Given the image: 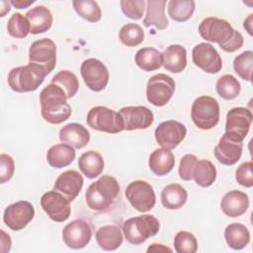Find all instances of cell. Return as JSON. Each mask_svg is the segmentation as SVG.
I'll use <instances>...</instances> for the list:
<instances>
[{"mask_svg":"<svg viewBox=\"0 0 253 253\" xmlns=\"http://www.w3.org/2000/svg\"><path fill=\"white\" fill-rule=\"evenodd\" d=\"M64 91L57 85L50 83L40 94L41 114L43 120L52 125H59L71 116L72 110L67 103Z\"/></svg>","mask_w":253,"mask_h":253,"instance_id":"cell-1","label":"cell"},{"mask_svg":"<svg viewBox=\"0 0 253 253\" xmlns=\"http://www.w3.org/2000/svg\"><path fill=\"white\" fill-rule=\"evenodd\" d=\"M119 193L118 180L113 176L104 175L93 182L86 190V204L93 211H105L114 203Z\"/></svg>","mask_w":253,"mask_h":253,"instance_id":"cell-2","label":"cell"},{"mask_svg":"<svg viewBox=\"0 0 253 253\" xmlns=\"http://www.w3.org/2000/svg\"><path fill=\"white\" fill-rule=\"evenodd\" d=\"M47 74L42 68L33 63L14 67L8 74L10 88L18 93L36 91L43 82Z\"/></svg>","mask_w":253,"mask_h":253,"instance_id":"cell-3","label":"cell"},{"mask_svg":"<svg viewBox=\"0 0 253 253\" xmlns=\"http://www.w3.org/2000/svg\"><path fill=\"white\" fill-rule=\"evenodd\" d=\"M159 221L151 214H142L126 219L123 223L126 239L133 245H139L159 231Z\"/></svg>","mask_w":253,"mask_h":253,"instance_id":"cell-4","label":"cell"},{"mask_svg":"<svg viewBox=\"0 0 253 253\" xmlns=\"http://www.w3.org/2000/svg\"><path fill=\"white\" fill-rule=\"evenodd\" d=\"M191 118L195 126L201 129L213 128L219 122V104L211 96L198 97L191 109Z\"/></svg>","mask_w":253,"mask_h":253,"instance_id":"cell-5","label":"cell"},{"mask_svg":"<svg viewBox=\"0 0 253 253\" xmlns=\"http://www.w3.org/2000/svg\"><path fill=\"white\" fill-rule=\"evenodd\" d=\"M88 126L98 131L118 133L125 130L124 120L119 112L105 106H96L87 114Z\"/></svg>","mask_w":253,"mask_h":253,"instance_id":"cell-6","label":"cell"},{"mask_svg":"<svg viewBox=\"0 0 253 253\" xmlns=\"http://www.w3.org/2000/svg\"><path fill=\"white\" fill-rule=\"evenodd\" d=\"M175 92V82L172 77L158 73L149 78L146 84V98L156 107L165 106Z\"/></svg>","mask_w":253,"mask_h":253,"instance_id":"cell-7","label":"cell"},{"mask_svg":"<svg viewBox=\"0 0 253 253\" xmlns=\"http://www.w3.org/2000/svg\"><path fill=\"white\" fill-rule=\"evenodd\" d=\"M125 195L132 208L142 213L152 210L156 202L152 186L143 180H135L128 184Z\"/></svg>","mask_w":253,"mask_h":253,"instance_id":"cell-8","label":"cell"},{"mask_svg":"<svg viewBox=\"0 0 253 253\" xmlns=\"http://www.w3.org/2000/svg\"><path fill=\"white\" fill-rule=\"evenodd\" d=\"M29 63L40 66L46 74L56 64V46L52 40L44 38L34 42L29 48Z\"/></svg>","mask_w":253,"mask_h":253,"instance_id":"cell-9","label":"cell"},{"mask_svg":"<svg viewBox=\"0 0 253 253\" xmlns=\"http://www.w3.org/2000/svg\"><path fill=\"white\" fill-rule=\"evenodd\" d=\"M252 119V113L249 109L243 107L232 108L226 115L225 134L234 140L243 141L248 134Z\"/></svg>","mask_w":253,"mask_h":253,"instance_id":"cell-10","label":"cell"},{"mask_svg":"<svg viewBox=\"0 0 253 253\" xmlns=\"http://www.w3.org/2000/svg\"><path fill=\"white\" fill-rule=\"evenodd\" d=\"M80 72L86 86L94 92H100L108 85V68L97 58L85 59L80 66Z\"/></svg>","mask_w":253,"mask_h":253,"instance_id":"cell-11","label":"cell"},{"mask_svg":"<svg viewBox=\"0 0 253 253\" xmlns=\"http://www.w3.org/2000/svg\"><path fill=\"white\" fill-rule=\"evenodd\" d=\"M41 206L47 216L55 222H63L70 216V201L54 189L42 196Z\"/></svg>","mask_w":253,"mask_h":253,"instance_id":"cell-12","label":"cell"},{"mask_svg":"<svg viewBox=\"0 0 253 253\" xmlns=\"http://www.w3.org/2000/svg\"><path fill=\"white\" fill-rule=\"evenodd\" d=\"M34 206L28 201H19L9 205L3 213L4 223L14 231L24 229L34 218Z\"/></svg>","mask_w":253,"mask_h":253,"instance_id":"cell-13","label":"cell"},{"mask_svg":"<svg viewBox=\"0 0 253 253\" xmlns=\"http://www.w3.org/2000/svg\"><path fill=\"white\" fill-rule=\"evenodd\" d=\"M187 134L186 126L174 120H169L158 125L154 135L156 142L165 149L171 150L178 146Z\"/></svg>","mask_w":253,"mask_h":253,"instance_id":"cell-14","label":"cell"},{"mask_svg":"<svg viewBox=\"0 0 253 253\" xmlns=\"http://www.w3.org/2000/svg\"><path fill=\"white\" fill-rule=\"evenodd\" d=\"M234 29L225 20L216 17H208L199 25V33L201 37L211 42L222 43L226 42L232 35Z\"/></svg>","mask_w":253,"mask_h":253,"instance_id":"cell-15","label":"cell"},{"mask_svg":"<svg viewBox=\"0 0 253 253\" xmlns=\"http://www.w3.org/2000/svg\"><path fill=\"white\" fill-rule=\"evenodd\" d=\"M92 238V228L83 219H75L67 223L62 230V239L65 245L71 249L86 247Z\"/></svg>","mask_w":253,"mask_h":253,"instance_id":"cell-16","label":"cell"},{"mask_svg":"<svg viewBox=\"0 0 253 253\" xmlns=\"http://www.w3.org/2000/svg\"><path fill=\"white\" fill-rule=\"evenodd\" d=\"M192 59L196 66L207 73H217L222 67V60L216 49L208 42H201L193 48Z\"/></svg>","mask_w":253,"mask_h":253,"instance_id":"cell-17","label":"cell"},{"mask_svg":"<svg viewBox=\"0 0 253 253\" xmlns=\"http://www.w3.org/2000/svg\"><path fill=\"white\" fill-rule=\"evenodd\" d=\"M124 120L125 130L148 128L153 121V113L144 106H128L119 111Z\"/></svg>","mask_w":253,"mask_h":253,"instance_id":"cell-18","label":"cell"},{"mask_svg":"<svg viewBox=\"0 0 253 253\" xmlns=\"http://www.w3.org/2000/svg\"><path fill=\"white\" fill-rule=\"evenodd\" d=\"M243 142L237 141L225 133L221 136L218 143L215 145L213 153L215 158L223 165L231 166L235 164L242 155Z\"/></svg>","mask_w":253,"mask_h":253,"instance_id":"cell-19","label":"cell"},{"mask_svg":"<svg viewBox=\"0 0 253 253\" xmlns=\"http://www.w3.org/2000/svg\"><path fill=\"white\" fill-rule=\"evenodd\" d=\"M83 183L84 179L79 172L76 170H67L56 178L53 189L72 202L79 195Z\"/></svg>","mask_w":253,"mask_h":253,"instance_id":"cell-20","label":"cell"},{"mask_svg":"<svg viewBox=\"0 0 253 253\" xmlns=\"http://www.w3.org/2000/svg\"><path fill=\"white\" fill-rule=\"evenodd\" d=\"M220 208L226 216H240L244 214L249 208V198L244 192L238 190L229 191L222 197Z\"/></svg>","mask_w":253,"mask_h":253,"instance_id":"cell-21","label":"cell"},{"mask_svg":"<svg viewBox=\"0 0 253 253\" xmlns=\"http://www.w3.org/2000/svg\"><path fill=\"white\" fill-rule=\"evenodd\" d=\"M25 17L30 24V34L39 35L47 32L52 25V14L50 10L43 6L39 5L30 9Z\"/></svg>","mask_w":253,"mask_h":253,"instance_id":"cell-22","label":"cell"},{"mask_svg":"<svg viewBox=\"0 0 253 253\" xmlns=\"http://www.w3.org/2000/svg\"><path fill=\"white\" fill-rule=\"evenodd\" d=\"M59 139L63 143H67L75 149L85 147L90 140L88 129L77 123L65 125L59 131Z\"/></svg>","mask_w":253,"mask_h":253,"instance_id":"cell-23","label":"cell"},{"mask_svg":"<svg viewBox=\"0 0 253 253\" xmlns=\"http://www.w3.org/2000/svg\"><path fill=\"white\" fill-rule=\"evenodd\" d=\"M163 54V66L172 73L182 72L187 65V51L180 44H171L167 46Z\"/></svg>","mask_w":253,"mask_h":253,"instance_id":"cell-24","label":"cell"},{"mask_svg":"<svg viewBox=\"0 0 253 253\" xmlns=\"http://www.w3.org/2000/svg\"><path fill=\"white\" fill-rule=\"evenodd\" d=\"M75 148L67 143H57L49 147L46 152V161L53 168H63L71 164L76 152Z\"/></svg>","mask_w":253,"mask_h":253,"instance_id":"cell-25","label":"cell"},{"mask_svg":"<svg viewBox=\"0 0 253 253\" xmlns=\"http://www.w3.org/2000/svg\"><path fill=\"white\" fill-rule=\"evenodd\" d=\"M123 233L119 226L108 224L101 226L96 232V241L100 248L106 251H114L123 243Z\"/></svg>","mask_w":253,"mask_h":253,"instance_id":"cell-26","label":"cell"},{"mask_svg":"<svg viewBox=\"0 0 253 253\" xmlns=\"http://www.w3.org/2000/svg\"><path fill=\"white\" fill-rule=\"evenodd\" d=\"M166 0H148L146 2V15L143 19L145 27L154 26L158 30H164L168 26L165 16Z\"/></svg>","mask_w":253,"mask_h":253,"instance_id":"cell-27","label":"cell"},{"mask_svg":"<svg viewBox=\"0 0 253 253\" xmlns=\"http://www.w3.org/2000/svg\"><path fill=\"white\" fill-rule=\"evenodd\" d=\"M175 158L171 150L165 148L155 149L149 156L148 165L156 176H165L174 167Z\"/></svg>","mask_w":253,"mask_h":253,"instance_id":"cell-28","label":"cell"},{"mask_svg":"<svg viewBox=\"0 0 253 253\" xmlns=\"http://www.w3.org/2000/svg\"><path fill=\"white\" fill-rule=\"evenodd\" d=\"M78 166L81 172L88 179H94L103 172L104 159L99 152L89 150L80 155L78 159Z\"/></svg>","mask_w":253,"mask_h":253,"instance_id":"cell-29","label":"cell"},{"mask_svg":"<svg viewBox=\"0 0 253 253\" xmlns=\"http://www.w3.org/2000/svg\"><path fill=\"white\" fill-rule=\"evenodd\" d=\"M188 193L184 187L172 183L163 188L161 192V203L168 210L181 209L187 202Z\"/></svg>","mask_w":253,"mask_h":253,"instance_id":"cell-30","label":"cell"},{"mask_svg":"<svg viewBox=\"0 0 253 253\" xmlns=\"http://www.w3.org/2000/svg\"><path fill=\"white\" fill-rule=\"evenodd\" d=\"M224 238L231 249L240 250L246 247L250 242V232L245 225L233 222L225 227Z\"/></svg>","mask_w":253,"mask_h":253,"instance_id":"cell-31","label":"cell"},{"mask_svg":"<svg viewBox=\"0 0 253 253\" xmlns=\"http://www.w3.org/2000/svg\"><path fill=\"white\" fill-rule=\"evenodd\" d=\"M134 61L144 71H153L163 65V54L154 47H142L137 50Z\"/></svg>","mask_w":253,"mask_h":253,"instance_id":"cell-32","label":"cell"},{"mask_svg":"<svg viewBox=\"0 0 253 253\" xmlns=\"http://www.w3.org/2000/svg\"><path fill=\"white\" fill-rule=\"evenodd\" d=\"M193 179L203 188L211 186L216 179L215 166L210 160H198L193 170Z\"/></svg>","mask_w":253,"mask_h":253,"instance_id":"cell-33","label":"cell"},{"mask_svg":"<svg viewBox=\"0 0 253 253\" xmlns=\"http://www.w3.org/2000/svg\"><path fill=\"white\" fill-rule=\"evenodd\" d=\"M193 0H171L168 2V15L176 22L188 21L195 11Z\"/></svg>","mask_w":253,"mask_h":253,"instance_id":"cell-34","label":"cell"},{"mask_svg":"<svg viewBox=\"0 0 253 253\" xmlns=\"http://www.w3.org/2000/svg\"><path fill=\"white\" fill-rule=\"evenodd\" d=\"M215 89L222 99L233 100L239 95L241 86L239 81L233 75L224 74L217 79Z\"/></svg>","mask_w":253,"mask_h":253,"instance_id":"cell-35","label":"cell"},{"mask_svg":"<svg viewBox=\"0 0 253 253\" xmlns=\"http://www.w3.org/2000/svg\"><path fill=\"white\" fill-rule=\"evenodd\" d=\"M51 83L59 86L66 94L67 99L72 98L79 89L77 76L69 70H60L52 77Z\"/></svg>","mask_w":253,"mask_h":253,"instance_id":"cell-36","label":"cell"},{"mask_svg":"<svg viewBox=\"0 0 253 253\" xmlns=\"http://www.w3.org/2000/svg\"><path fill=\"white\" fill-rule=\"evenodd\" d=\"M75 12L83 19L91 23L99 22L102 18L101 8L93 0H75L72 2Z\"/></svg>","mask_w":253,"mask_h":253,"instance_id":"cell-37","label":"cell"},{"mask_svg":"<svg viewBox=\"0 0 253 253\" xmlns=\"http://www.w3.org/2000/svg\"><path fill=\"white\" fill-rule=\"evenodd\" d=\"M119 38L123 44L126 46H136L143 42L144 32L138 24L127 23L121 28Z\"/></svg>","mask_w":253,"mask_h":253,"instance_id":"cell-38","label":"cell"},{"mask_svg":"<svg viewBox=\"0 0 253 253\" xmlns=\"http://www.w3.org/2000/svg\"><path fill=\"white\" fill-rule=\"evenodd\" d=\"M233 68L241 79L251 81L253 70V51L246 50L237 55L233 60Z\"/></svg>","mask_w":253,"mask_h":253,"instance_id":"cell-39","label":"cell"},{"mask_svg":"<svg viewBox=\"0 0 253 253\" xmlns=\"http://www.w3.org/2000/svg\"><path fill=\"white\" fill-rule=\"evenodd\" d=\"M8 34L16 39H24L30 34V24L26 17L20 13H14L7 24Z\"/></svg>","mask_w":253,"mask_h":253,"instance_id":"cell-40","label":"cell"},{"mask_svg":"<svg viewBox=\"0 0 253 253\" xmlns=\"http://www.w3.org/2000/svg\"><path fill=\"white\" fill-rule=\"evenodd\" d=\"M174 248L177 253H195L198 250V241L189 231H179L174 237Z\"/></svg>","mask_w":253,"mask_h":253,"instance_id":"cell-41","label":"cell"},{"mask_svg":"<svg viewBox=\"0 0 253 253\" xmlns=\"http://www.w3.org/2000/svg\"><path fill=\"white\" fill-rule=\"evenodd\" d=\"M120 4L123 13L127 18L139 20L143 16L146 2L144 0H122Z\"/></svg>","mask_w":253,"mask_h":253,"instance_id":"cell-42","label":"cell"},{"mask_svg":"<svg viewBox=\"0 0 253 253\" xmlns=\"http://www.w3.org/2000/svg\"><path fill=\"white\" fill-rule=\"evenodd\" d=\"M253 164L251 161L241 163L235 171V179L237 183L243 187L251 188L253 186Z\"/></svg>","mask_w":253,"mask_h":253,"instance_id":"cell-43","label":"cell"},{"mask_svg":"<svg viewBox=\"0 0 253 253\" xmlns=\"http://www.w3.org/2000/svg\"><path fill=\"white\" fill-rule=\"evenodd\" d=\"M198 161V158L194 154H185L179 165V176L184 181H191L193 179V170Z\"/></svg>","mask_w":253,"mask_h":253,"instance_id":"cell-44","label":"cell"},{"mask_svg":"<svg viewBox=\"0 0 253 253\" xmlns=\"http://www.w3.org/2000/svg\"><path fill=\"white\" fill-rule=\"evenodd\" d=\"M15 162L13 158L6 153L0 154V183L8 182L14 175Z\"/></svg>","mask_w":253,"mask_h":253,"instance_id":"cell-45","label":"cell"},{"mask_svg":"<svg viewBox=\"0 0 253 253\" xmlns=\"http://www.w3.org/2000/svg\"><path fill=\"white\" fill-rule=\"evenodd\" d=\"M244 42L243 36L237 30H234L233 35L224 42L219 43V47L225 52H234L239 49Z\"/></svg>","mask_w":253,"mask_h":253,"instance_id":"cell-46","label":"cell"},{"mask_svg":"<svg viewBox=\"0 0 253 253\" xmlns=\"http://www.w3.org/2000/svg\"><path fill=\"white\" fill-rule=\"evenodd\" d=\"M1 252L2 253H6L9 252L11 249V245H12V241L10 238V235L7 234L3 229H1Z\"/></svg>","mask_w":253,"mask_h":253,"instance_id":"cell-47","label":"cell"},{"mask_svg":"<svg viewBox=\"0 0 253 253\" xmlns=\"http://www.w3.org/2000/svg\"><path fill=\"white\" fill-rule=\"evenodd\" d=\"M11 5H13L17 9H25L28 8L30 5L35 3L34 0H11Z\"/></svg>","mask_w":253,"mask_h":253,"instance_id":"cell-48","label":"cell"},{"mask_svg":"<svg viewBox=\"0 0 253 253\" xmlns=\"http://www.w3.org/2000/svg\"><path fill=\"white\" fill-rule=\"evenodd\" d=\"M172 252V249L164 246L163 244H157V243H153L151 244L148 248H147V252Z\"/></svg>","mask_w":253,"mask_h":253,"instance_id":"cell-49","label":"cell"},{"mask_svg":"<svg viewBox=\"0 0 253 253\" xmlns=\"http://www.w3.org/2000/svg\"><path fill=\"white\" fill-rule=\"evenodd\" d=\"M252 18H253V14H250L247 19H245L244 23H243V27L244 29L248 32V34L250 36L253 35V32H252Z\"/></svg>","mask_w":253,"mask_h":253,"instance_id":"cell-50","label":"cell"},{"mask_svg":"<svg viewBox=\"0 0 253 253\" xmlns=\"http://www.w3.org/2000/svg\"><path fill=\"white\" fill-rule=\"evenodd\" d=\"M11 3L10 1H1V17H4L10 11Z\"/></svg>","mask_w":253,"mask_h":253,"instance_id":"cell-51","label":"cell"}]
</instances>
